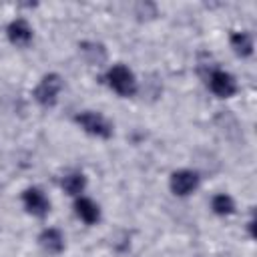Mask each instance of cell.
I'll return each instance as SVG.
<instances>
[{
    "label": "cell",
    "instance_id": "obj_1",
    "mask_svg": "<svg viewBox=\"0 0 257 257\" xmlns=\"http://www.w3.org/2000/svg\"><path fill=\"white\" fill-rule=\"evenodd\" d=\"M100 84L114 94L116 98L128 100L135 98L141 92V80L133 66L120 60H112L102 72H100Z\"/></svg>",
    "mask_w": 257,
    "mask_h": 257
},
{
    "label": "cell",
    "instance_id": "obj_2",
    "mask_svg": "<svg viewBox=\"0 0 257 257\" xmlns=\"http://www.w3.org/2000/svg\"><path fill=\"white\" fill-rule=\"evenodd\" d=\"M72 124L88 139L108 143L116 135L114 120L100 108H78L72 114Z\"/></svg>",
    "mask_w": 257,
    "mask_h": 257
},
{
    "label": "cell",
    "instance_id": "obj_3",
    "mask_svg": "<svg viewBox=\"0 0 257 257\" xmlns=\"http://www.w3.org/2000/svg\"><path fill=\"white\" fill-rule=\"evenodd\" d=\"M66 90V78L58 70L42 72L30 88V98L40 110H54Z\"/></svg>",
    "mask_w": 257,
    "mask_h": 257
},
{
    "label": "cell",
    "instance_id": "obj_4",
    "mask_svg": "<svg viewBox=\"0 0 257 257\" xmlns=\"http://www.w3.org/2000/svg\"><path fill=\"white\" fill-rule=\"evenodd\" d=\"M203 82H205V88L209 90V94L215 96L217 100H231L241 92V82H239L237 74L219 64L207 66V70L203 74Z\"/></svg>",
    "mask_w": 257,
    "mask_h": 257
},
{
    "label": "cell",
    "instance_id": "obj_5",
    "mask_svg": "<svg viewBox=\"0 0 257 257\" xmlns=\"http://www.w3.org/2000/svg\"><path fill=\"white\" fill-rule=\"evenodd\" d=\"M18 203L24 215L36 221H46L52 213V197L42 185H26L18 193Z\"/></svg>",
    "mask_w": 257,
    "mask_h": 257
},
{
    "label": "cell",
    "instance_id": "obj_6",
    "mask_svg": "<svg viewBox=\"0 0 257 257\" xmlns=\"http://www.w3.org/2000/svg\"><path fill=\"white\" fill-rule=\"evenodd\" d=\"M203 187V175L195 167H177L167 175V189L175 199H191Z\"/></svg>",
    "mask_w": 257,
    "mask_h": 257
},
{
    "label": "cell",
    "instance_id": "obj_7",
    "mask_svg": "<svg viewBox=\"0 0 257 257\" xmlns=\"http://www.w3.org/2000/svg\"><path fill=\"white\" fill-rule=\"evenodd\" d=\"M4 38L6 42L16 48V50H28L34 40H36V26L28 18V14H14L6 24H4Z\"/></svg>",
    "mask_w": 257,
    "mask_h": 257
},
{
    "label": "cell",
    "instance_id": "obj_8",
    "mask_svg": "<svg viewBox=\"0 0 257 257\" xmlns=\"http://www.w3.org/2000/svg\"><path fill=\"white\" fill-rule=\"evenodd\" d=\"M76 56L84 66H88L92 70H98V72H102L112 62L108 46L98 38H82V40H78L76 42Z\"/></svg>",
    "mask_w": 257,
    "mask_h": 257
},
{
    "label": "cell",
    "instance_id": "obj_9",
    "mask_svg": "<svg viewBox=\"0 0 257 257\" xmlns=\"http://www.w3.org/2000/svg\"><path fill=\"white\" fill-rule=\"evenodd\" d=\"M34 241L38 251L46 257H60L68 249V235L60 225H42Z\"/></svg>",
    "mask_w": 257,
    "mask_h": 257
},
{
    "label": "cell",
    "instance_id": "obj_10",
    "mask_svg": "<svg viewBox=\"0 0 257 257\" xmlns=\"http://www.w3.org/2000/svg\"><path fill=\"white\" fill-rule=\"evenodd\" d=\"M88 185H90L88 173L84 169H80V167H68V169L60 171V175L56 177L58 191L62 195H66L70 201L80 197V195H86Z\"/></svg>",
    "mask_w": 257,
    "mask_h": 257
},
{
    "label": "cell",
    "instance_id": "obj_11",
    "mask_svg": "<svg viewBox=\"0 0 257 257\" xmlns=\"http://www.w3.org/2000/svg\"><path fill=\"white\" fill-rule=\"evenodd\" d=\"M70 211H72V217L84 227H96V225L102 223V217H104L102 205L94 197H90L88 193L72 199L70 201Z\"/></svg>",
    "mask_w": 257,
    "mask_h": 257
},
{
    "label": "cell",
    "instance_id": "obj_12",
    "mask_svg": "<svg viewBox=\"0 0 257 257\" xmlns=\"http://www.w3.org/2000/svg\"><path fill=\"white\" fill-rule=\"evenodd\" d=\"M227 46L237 60H251L255 56L257 40L249 28H231L227 34Z\"/></svg>",
    "mask_w": 257,
    "mask_h": 257
},
{
    "label": "cell",
    "instance_id": "obj_13",
    "mask_svg": "<svg viewBox=\"0 0 257 257\" xmlns=\"http://www.w3.org/2000/svg\"><path fill=\"white\" fill-rule=\"evenodd\" d=\"M207 207H209V213L217 219H233L237 213H239V203L235 199V195H231L229 191H215L211 193L209 201H207Z\"/></svg>",
    "mask_w": 257,
    "mask_h": 257
},
{
    "label": "cell",
    "instance_id": "obj_14",
    "mask_svg": "<svg viewBox=\"0 0 257 257\" xmlns=\"http://www.w3.org/2000/svg\"><path fill=\"white\" fill-rule=\"evenodd\" d=\"M133 16L141 22H151L159 16V6L155 2H137L133 4Z\"/></svg>",
    "mask_w": 257,
    "mask_h": 257
},
{
    "label": "cell",
    "instance_id": "obj_15",
    "mask_svg": "<svg viewBox=\"0 0 257 257\" xmlns=\"http://www.w3.org/2000/svg\"><path fill=\"white\" fill-rule=\"evenodd\" d=\"M243 231H245V235H247L249 241H253V239L257 237V219H255V213H251V215L245 219Z\"/></svg>",
    "mask_w": 257,
    "mask_h": 257
}]
</instances>
